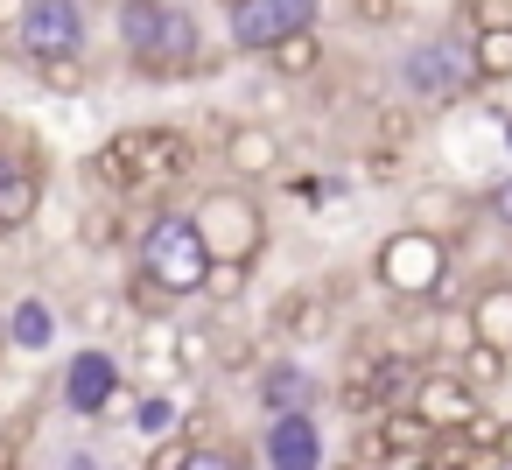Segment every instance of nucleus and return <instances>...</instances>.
<instances>
[{"label":"nucleus","mask_w":512,"mask_h":470,"mask_svg":"<svg viewBox=\"0 0 512 470\" xmlns=\"http://www.w3.org/2000/svg\"><path fill=\"white\" fill-rule=\"evenodd\" d=\"M190 169H197L190 134H176V127H127V134H113L92 155L85 176L99 190H155V183H183Z\"/></svg>","instance_id":"nucleus-1"},{"label":"nucleus","mask_w":512,"mask_h":470,"mask_svg":"<svg viewBox=\"0 0 512 470\" xmlns=\"http://www.w3.org/2000/svg\"><path fill=\"white\" fill-rule=\"evenodd\" d=\"M372 274H379L386 295H400V302H428V295H442V281H449V239L428 232V225H400V232L379 239Z\"/></svg>","instance_id":"nucleus-2"},{"label":"nucleus","mask_w":512,"mask_h":470,"mask_svg":"<svg viewBox=\"0 0 512 470\" xmlns=\"http://www.w3.org/2000/svg\"><path fill=\"white\" fill-rule=\"evenodd\" d=\"M134 267H148V274H155L169 295H197V288L211 281V246H204L197 218H183V211H162V218H148Z\"/></svg>","instance_id":"nucleus-3"},{"label":"nucleus","mask_w":512,"mask_h":470,"mask_svg":"<svg viewBox=\"0 0 512 470\" xmlns=\"http://www.w3.org/2000/svg\"><path fill=\"white\" fill-rule=\"evenodd\" d=\"M190 218H197L211 260H246V267H253V260L267 253V211H260L246 190H211Z\"/></svg>","instance_id":"nucleus-4"},{"label":"nucleus","mask_w":512,"mask_h":470,"mask_svg":"<svg viewBox=\"0 0 512 470\" xmlns=\"http://www.w3.org/2000/svg\"><path fill=\"white\" fill-rule=\"evenodd\" d=\"M400 85H407L414 99H435V106L463 99V92L477 85L470 43H414V50L400 57Z\"/></svg>","instance_id":"nucleus-5"},{"label":"nucleus","mask_w":512,"mask_h":470,"mask_svg":"<svg viewBox=\"0 0 512 470\" xmlns=\"http://www.w3.org/2000/svg\"><path fill=\"white\" fill-rule=\"evenodd\" d=\"M316 8H323V0H246V8H232V43L267 57L281 36L316 29Z\"/></svg>","instance_id":"nucleus-6"},{"label":"nucleus","mask_w":512,"mask_h":470,"mask_svg":"<svg viewBox=\"0 0 512 470\" xmlns=\"http://www.w3.org/2000/svg\"><path fill=\"white\" fill-rule=\"evenodd\" d=\"M22 50L36 57V64H50V57H78V43H85V22H78V0H29V15H22Z\"/></svg>","instance_id":"nucleus-7"},{"label":"nucleus","mask_w":512,"mask_h":470,"mask_svg":"<svg viewBox=\"0 0 512 470\" xmlns=\"http://www.w3.org/2000/svg\"><path fill=\"white\" fill-rule=\"evenodd\" d=\"M260 463H274V470H316V463H323V428H316V414H309V407L267 414Z\"/></svg>","instance_id":"nucleus-8"},{"label":"nucleus","mask_w":512,"mask_h":470,"mask_svg":"<svg viewBox=\"0 0 512 470\" xmlns=\"http://www.w3.org/2000/svg\"><path fill=\"white\" fill-rule=\"evenodd\" d=\"M197 43H204V36H197V15L169 0V15H162V36H155V50H141L134 64H141L148 78H183V71H197V64H204V50H197Z\"/></svg>","instance_id":"nucleus-9"},{"label":"nucleus","mask_w":512,"mask_h":470,"mask_svg":"<svg viewBox=\"0 0 512 470\" xmlns=\"http://www.w3.org/2000/svg\"><path fill=\"white\" fill-rule=\"evenodd\" d=\"M113 393H120V358L113 351H78L71 365H64V407L71 414H106L113 407Z\"/></svg>","instance_id":"nucleus-10"},{"label":"nucleus","mask_w":512,"mask_h":470,"mask_svg":"<svg viewBox=\"0 0 512 470\" xmlns=\"http://www.w3.org/2000/svg\"><path fill=\"white\" fill-rule=\"evenodd\" d=\"M414 407L442 428V435H456V428H470L484 407H477V386L463 379V372H421L414 379Z\"/></svg>","instance_id":"nucleus-11"},{"label":"nucleus","mask_w":512,"mask_h":470,"mask_svg":"<svg viewBox=\"0 0 512 470\" xmlns=\"http://www.w3.org/2000/svg\"><path fill=\"white\" fill-rule=\"evenodd\" d=\"M379 435H386V463H435V421L421 407H379Z\"/></svg>","instance_id":"nucleus-12"},{"label":"nucleus","mask_w":512,"mask_h":470,"mask_svg":"<svg viewBox=\"0 0 512 470\" xmlns=\"http://www.w3.org/2000/svg\"><path fill=\"white\" fill-rule=\"evenodd\" d=\"M225 169H232L239 183L274 176V169H281V141H274V127H232V134H225Z\"/></svg>","instance_id":"nucleus-13"},{"label":"nucleus","mask_w":512,"mask_h":470,"mask_svg":"<svg viewBox=\"0 0 512 470\" xmlns=\"http://www.w3.org/2000/svg\"><path fill=\"white\" fill-rule=\"evenodd\" d=\"M260 407L267 414H288V407H316V372L302 365H260Z\"/></svg>","instance_id":"nucleus-14"},{"label":"nucleus","mask_w":512,"mask_h":470,"mask_svg":"<svg viewBox=\"0 0 512 470\" xmlns=\"http://www.w3.org/2000/svg\"><path fill=\"white\" fill-rule=\"evenodd\" d=\"M470 337H484V344L512 351V281L477 288V302H470Z\"/></svg>","instance_id":"nucleus-15"},{"label":"nucleus","mask_w":512,"mask_h":470,"mask_svg":"<svg viewBox=\"0 0 512 470\" xmlns=\"http://www.w3.org/2000/svg\"><path fill=\"white\" fill-rule=\"evenodd\" d=\"M36 211H43V176L15 162L8 176H0V232H22Z\"/></svg>","instance_id":"nucleus-16"},{"label":"nucleus","mask_w":512,"mask_h":470,"mask_svg":"<svg viewBox=\"0 0 512 470\" xmlns=\"http://www.w3.org/2000/svg\"><path fill=\"white\" fill-rule=\"evenodd\" d=\"M57 330H64V323H57V309H50L43 295H29V302L8 309V344H22V351H50Z\"/></svg>","instance_id":"nucleus-17"},{"label":"nucleus","mask_w":512,"mask_h":470,"mask_svg":"<svg viewBox=\"0 0 512 470\" xmlns=\"http://www.w3.org/2000/svg\"><path fill=\"white\" fill-rule=\"evenodd\" d=\"M470 64H477V85H505L512 78V22H491L470 36Z\"/></svg>","instance_id":"nucleus-18"},{"label":"nucleus","mask_w":512,"mask_h":470,"mask_svg":"<svg viewBox=\"0 0 512 470\" xmlns=\"http://www.w3.org/2000/svg\"><path fill=\"white\" fill-rule=\"evenodd\" d=\"M274 323L288 330V337H323V323H330V302L316 295V288H295V295H281V309H274Z\"/></svg>","instance_id":"nucleus-19"},{"label":"nucleus","mask_w":512,"mask_h":470,"mask_svg":"<svg viewBox=\"0 0 512 470\" xmlns=\"http://www.w3.org/2000/svg\"><path fill=\"white\" fill-rule=\"evenodd\" d=\"M162 15H169V0H120V43H127L134 57H141V50H155Z\"/></svg>","instance_id":"nucleus-20"},{"label":"nucleus","mask_w":512,"mask_h":470,"mask_svg":"<svg viewBox=\"0 0 512 470\" xmlns=\"http://www.w3.org/2000/svg\"><path fill=\"white\" fill-rule=\"evenodd\" d=\"M267 57H274V78H309V71H323V43H316V29L281 36Z\"/></svg>","instance_id":"nucleus-21"},{"label":"nucleus","mask_w":512,"mask_h":470,"mask_svg":"<svg viewBox=\"0 0 512 470\" xmlns=\"http://www.w3.org/2000/svg\"><path fill=\"white\" fill-rule=\"evenodd\" d=\"M505 365H512V351H498V344H484V337H470V351H463V379L477 386V393H491V386H505Z\"/></svg>","instance_id":"nucleus-22"},{"label":"nucleus","mask_w":512,"mask_h":470,"mask_svg":"<svg viewBox=\"0 0 512 470\" xmlns=\"http://www.w3.org/2000/svg\"><path fill=\"white\" fill-rule=\"evenodd\" d=\"M372 141H379V155H393V162H400V148L414 141V113H400V106H393V113H379V120H372Z\"/></svg>","instance_id":"nucleus-23"},{"label":"nucleus","mask_w":512,"mask_h":470,"mask_svg":"<svg viewBox=\"0 0 512 470\" xmlns=\"http://www.w3.org/2000/svg\"><path fill=\"white\" fill-rule=\"evenodd\" d=\"M134 421H141V435H169V428H183V414H176L169 393H148V400L134 407Z\"/></svg>","instance_id":"nucleus-24"},{"label":"nucleus","mask_w":512,"mask_h":470,"mask_svg":"<svg viewBox=\"0 0 512 470\" xmlns=\"http://www.w3.org/2000/svg\"><path fill=\"white\" fill-rule=\"evenodd\" d=\"M204 295H218V302H239V295H246V260H211V281H204Z\"/></svg>","instance_id":"nucleus-25"},{"label":"nucleus","mask_w":512,"mask_h":470,"mask_svg":"<svg viewBox=\"0 0 512 470\" xmlns=\"http://www.w3.org/2000/svg\"><path fill=\"white\" fill-rule=\"evenodd\" d=\"M127 302H134L141 316H162V309H169V288H162L148 267H134V288H127Z\"/></svg>","instance_id":"nucleus-26"},{"label":"nucleus","mask_w":512,"mask_h":470,"mask_svg":"<svg viewBox=\"0 0 512 470\" xmlns=\"http://www.w3.org/2000/svg\"><path fill=\"white\" fill-rule=\"evenodd\" d=\"M36 71H43L50 92H85V64H78V57H50V64H36Z\"/></svg>","instance_id":"nucleus-27"},{"label":"nucleus","mask_w":512,"mask_h":470,"mask_svg":"<svg viewBox=\"0 0 512 470\" xmlns=\"http://www.w3.org/2000/svg\"><path fill=\"white\" fill-rule=\"evenodd\" d=\"M113 239H120L113 204H92V211H85V246H113Z\"/></svg>","instance_id":"nucleus-28"},{"label":"nucleus","mask_w":512,"mask_h":470,"mask_svg":"<svg viewBox=\"0 0 512 470\" xmlns=\"http://www.w3.org/2000/svg\"><path fill=\"white\" fill-rule=\"evenodd\" d=\"M204 358H211V330H197V323H190V330L176 337V365H183V372H197Z\"/></svg>","instance_id":"nucleus-29"},{"label":"nucleus","mask_w":512,"mask_h":470,"mask_svg":"<svg viewBox=\"0 0 512 470\" xmlns=\"http://www.w3.org/2000/svg\"><path fill=\"white\" fill-rule=\"evenodd\" d=\"M183 463H190V435H176V442L148 449V470H183Z\"/></svg>","instance_id":"nucleus-30"},{"label":"nucleus","mask_w":512,"mask_h":470,"mask_svg":"<svg viewBox=\"0 0 512 470\" xmlns=\"http://www.w3.org/2000/svg\"><path fill=\"white\" fill-rule=\"evenodd\" d=\"M211 428H218L211 407H190V414H183V435H190V442H211Z\"/></svg>","instance_id":"nucleus-31"},{"label":"nucleus","mask_w":512,"mask_h":470,"mask_svg":"<svg viewBox=\"0 0 512 470\" xmlns=\"http://www.w3.org/2000/svg\"><path fill=\"white\" fill-rule=\"evenodd\" d=\"M414 211H421V218H435V211L449 218V211H456V197H449V190H421V197H414Z\"/></svg>","instance_id":"nucleus-32"},{"label":"nucleus","mask_w":512,"mask_h":470,"mask_svg":"<svg viewBox=\"0 0 512 470\" xmlns=\"http://www.w3.org/2000/svg\"><path fill=\"white\" fill-rule=\"evenodd\" d=\"M351 8H358V22H393L400 0H351Z\"/></svg>","instance_id":"nucleus-33"},{"label":"nucleus","mask_w":512,"mask_h":470,"mask_svg":"<svg viewBox=\"0 0 512 470\" xmlns=\"http://www.w3.org/2000/svg\"><path fill=\"white\" fill-rule=\"evenodd\" d=\"M491 211H498V225H512V176L491 190Z\"/></svg>","instance_id":"nucleus-34"},{"label":"nucleus","mask_w":512,"mask_h":470,"mask_svg":"<svg viewBox=\"0 0 512 470\" xmlns=\"http://www.w3.org/2000/svg\"><path fill=\"white\" fill-rule=\"evenodd\" d=\"M22 15H29V0H0V29H22Z\"/></svg>","instance_id":"nucleus-35"},{"label":"nucleus","mask_w":512,"mask_h":470,"mask_svg":"<svg viewBox=\"0 0 512 470\" xmlns=\"http://www.w3.org/2000/svg\"><path fill=\"white\" fill-rule=\"evenodd\" d=\"M498 449H505V463H512V421H505V435H498Z\"/></svg>","instance_id":"nucleus-36"},{"label":"nucleus","mask_w":512,"mask_h":470,"mask_svg":"<svg viewBox=\"0 0 512 470\" xmlns=\"http://www.w3.org/2000/svg\"><path fill=\"white\" fill-rule=\"evenodd\" d=\"M8 169H15V155H0V176H8Z\"/></svg>","instance_id":"nucleus-37"},{"label":"nucleus","mask_w":512,"mask_h":470,"mask_svg":"<svg viewBox=\"0 0 512 470\" xmlns=\"http://www.w3.org/2000/svg\"><path fill=\"white\" fill-rule=\"evenodd\" d=\"M218 8H246V0H218Z\"/></svg>","instance_id":"nucleus-38"},{"label":"nucleus","mask_w":512,"mask_h":470,"mask_svg":"<svg viewBox=\"0 0 512 470\" xmlns=\"http://www.w3.org/2000/svg\"><path fill=\"white\" fill-rule=\"evenodd\" d=\"M0 344H8V316H0Z\"/></svg>","instance_id":"nucleus-39"},{"label":"nucleus","mask_w":512,"mask_h":470,"mask_svg":"<svg viewBox=\"0 0 512 470\" xmlns=\"http://www.w3.org/2000/svg\"><path fill=\"white\" fill-rule=\"evenodd\" d=\"M505 155H512V127H505Z\"/></svg>","instance_id":"nucleus-40"}]
</instances>
